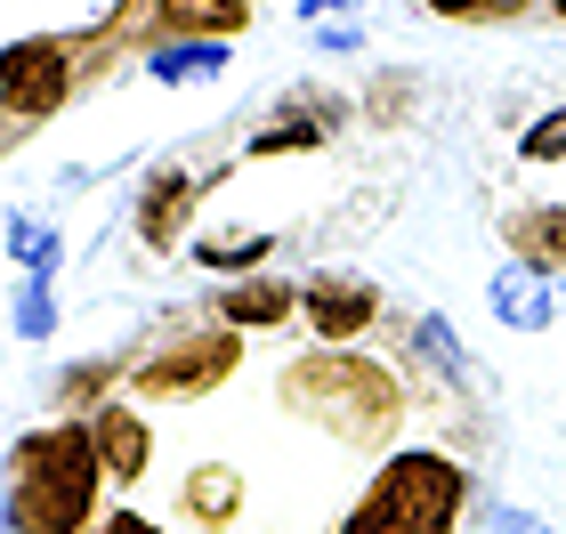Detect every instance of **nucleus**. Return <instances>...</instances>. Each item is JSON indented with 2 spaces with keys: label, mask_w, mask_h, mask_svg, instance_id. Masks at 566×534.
Wrapping results in <instances>:
<instances>
[{
  "label": "nucleus",
  "mask_w": 566,
  "mask_h": 534,
  "mask_svg": "<svg viewBox=\"0 0 566 534\" xmlns=\"http://www.w3.org/2000/svg\"><path fill=\"white\" fill-rule=\"evenodd\" d=\"M65 82H73L65 41H9V49H0V106H9V114H33V122L57 114Z\"/></svg>",
  "instance_id": "7ed1b4c3"
},
{
  "label": "nucleus",
  "mask_w": 566,
  "mask_h": 534,
  "mask_svg": "<svg viewBox=\"0 0 566 534\" xmlns=\"http://www.w3.org/2000/svg\"><path fill=\"white\" fill-rule=\"evenodd\" d=\"M292 316V284H235L227 292V333H251V324H283Z\"/></svg>",
  "instance_id": "6e6552de"
},
{
  "label": "nucleus",
  "mask_w": 566,
  "mask_h": 534,
  "mask_svg": "<svg viewBox=\"0 0 566 534\" xmlns=\"http://www.w3.org/2000/svg\"><path fill=\"white\" fill-rule=\"evenodd\" d=\"M219 65H227V41H170L146 57L154 82H195V73H219Z\"/></svg>",
  "instance_id": "0eeeda50"
},
{
  "label": "nucleus",
  "mask_w": 566,
  "mask_h": 534,
  "mask_svg": "<svg viewBox=\"0 0 566 534\" xmlns=\"http://www.w3.org/2000/svg\"><path fill=\"white\" fill-rule=\"evenodd\" d=\"M17 486H9V511L17 534H82L90 502H97V478H106V453H97V429H49L17 453Z\"/></svg>",
  "instance_id": "f257e3e1"
},
{
  "label": "nucleus",
  "mask_w": 566,
  "mask_h": 534,
  "mask_svg": "<svg viewBox=\"0 0 566 534\" xmlns=\"http://www.w3.org/2000/svg\"><path fill=\"white\" fill-rule=\"evenodd\" d=\"M97 453H106V478H138L146 462V429L130 413H97Z\"/></svg>",
  "instance_id": "1a4fd4ad"
},
{
  "label": "nucleus",
  "mask_w": 566,
  "mask_h": 534,
  "mask_svg": "<svg viewBox=\"0 0 566 534\" xmlns=\"http://www.w3.org/2000/svg\"><path fill=\"white\" fill-rule=\"evenodd\" d=\"M453 511H461V470L446 453H397L340 534H453Z\"/></svg>",
  "instance_id": "f03ea898"
},
{
  "label": "nucleus",
  "mask_w": 566,
  "mask_h": 534,
  "mask_svg": "<svg viewBox=\"0 0 566 534\" xmlns=\"http://www.w3.org/2000/svg\"><path fill=\"white\" fill-rule=\"evenodd\" d=\"M17 333H24V341H49V333H57V300H49V275H24V292H17Z\"/></svg>",
  "instance_id": "9b49d317"
},
{
  "label": "nucleus",
  "mask_w": 566,
  "mask_h": 534,
  "mask_svg": "<svg viewBox=\"0 0 566 534\" xmlns=\"http://www.w3.org/2000/svg\"><path fill=\"white\" fill-rule=\"evenodd\" d=\"M219 373H235V341H178V348H163L154 365L138 373V389H154V397H195V389H211Z\"/></svg>",
  "instance_id": "20e7f679"
},
{
  "label": "nucleus",
  "mask_w": 566,
  "mask_h": 534,
  "mask_svg": "<svg viewBox=\"0 0 566 534\" xmlns=\"http://www.w3.org/2000/svg\"><path fill=\"white\" fill-rule=\"evenodd\" d=\"M178 202H187V178L163 170V178L146 187V202H138V235H146V243H163L170 227H178Z\"/></svg>",
  "instance_id": "9d476101"
},
{
  "label": "nucleus",
  "mask_w": 566,
  "mask_h": 534,
  "mask_svg": "<svg viewBox=\"0 0 566 534\" xmlns=\"http://www.w3.org/2000/svg\"><path fill=\"white\" fill-rule=\"evenodd\" d=\"M316 138H324L316 122H275V130L251 138V155H283V146H316Z\"/></svg>",
  "instance_id": "2eb2a0df"
},
{
  "label": "nucleus",
  "mask_w": 566,
  "mask_h": 534,
  "mask_svg": "<svg viewBox=\"0 0 566 534\" xmlns=\"http://www.w3.org/2000/svg\"><path fill=\"white\" fill-rule=\"evenodd\" d=\"M485 526H494V534H551L543 519H526V511H510V502H485Z\"/></svg>",
  "instance_id": "f3484780"
},
{
  "label": "nucleus",
  "mask_w": 566,
  "mask_h": 534,
  "mask_svg": "<svg viewBox=\"0 0 566 534\" xmlns=\"http://www.w3.org/2000/svg\"><path fill=\"white\" fill-rule=\"evenodd\" d=\"M413 348H429L437 373H461V348H453V333H446V316H421V324H413Z\"/></svg>",
  "instance_id": "ddd939ff"
},
{
  "label": "nucleus",
  "mask_w": 566,
  "mask_h": 534,
  "mask_svg": "<svg viewBox=\"0 0 566 534\" xmlns=\"http://www.w3.org/2000/svg\"><path fill=\"white\" fill-rule=\"evenodd\" d=\"M268 251V235H243V243H202V268H251Z\"/></svg>",
  "instance_id": "dca6fc26"
},
{
  "label": "nucleus",
  "mask_w": 566,
  "mask_h": 534,
  "mask_svg": "<svg viewBox=\"0 0 566 534\" xmlns=\"http://www.w3.org/2000/svg\"><path fill=\"white\" fill-rule=\"evenodd\" d=\"M566 308V292L551 284V268H534V260H510L494 275V316L510 324V333H551Z\"/></svg>",
  "instance_id": "39448f33"
},
{
  "label": "nucleus",
  "mask_w": 566,
  "mask_h": 534,
  "mask_svg": "<svg viewBox=\"0 0 566 534\" xmlns=\"http://www.w3.org/2000/svg\"><path fill=\"white\" fill-rule=\"evenodd\" d=\"M558 17H566V0H558Z\"/></svg>",
  "instance_id": "aec40b11"
},
{
  "label": "nucleus",
  "mask_w": 566,
  "mask_h": 534,
  "mask_svg": "<svg viewBox=\"0 0 566 534\" xmlns=\"http://www.w3.org/2000/svg\"><path fill=\"white\" fill-rule=\"evenodd\" d=\"M300 308L316 324V341H356L380 300H373V284H356V275H316V284L300 292Z\"/></svg>",
  "instance_id": "423d86ee"
},
{
  "label": "nucleus",
  "mask_w": 566,
  "mask_h": 534,
  "mask_svg": "<svg viewBox=\"0 0 566 534\" xmlns=\"http://www.w3.org/2000/svg\"><path fill=\"white\" fill-rule=\"evenodd\" d=\"M9 251H17V260L33 268V275H57V227H41V219H17V227H9Z\"/></svg>",
  "instance_id": "f8f14e48"
},
{
  "label": "nucleus",
  "mask_w": 566,
  "mask_h": 534,
  "mask_svg": "<svg viewBox=\"0 0 566 534\" xmlns=\"http://www.w3.org/2000/svg\"><path fill=\"white\" fill-rule=\"evenodd\" d=\"M97 534H163V526H146L138 511H114V519H106V526H97Z\"/></svg>",
  "instance_id": "a211bd4d"
},
{
  "label": "nucleus",
  "mask_w": 566,
  "mask_h": 534,
  "mask_svg": "<svg viewBox=\"0 0 566 534\" xmlns=\"http://www.w3.org/2000/svg\"><path fill=\"white\" fill-rule=\"evenodd\" d=\"M429 9H446V17H470V9H485V0H429Z\"/></svg>",
  "instance_id": "6ab92c4d"
},
{
  "label": "nucleus",
  "mask_w": 566,
  "mask_h": 534,
  "mask_svg": "<svg viewBox=\"0 0 566 534\" xmlns=\"http://www.w3.org/2000/svg\"><path fill=\"white\" fill-rule=\"evenodd\" d=\"M518 155H526V163H558V155H566V106H558V114H543V122H534V130H526V146H518Z\"/></svg>",
  "instance_id": "4468645a"
}]
</instances>
